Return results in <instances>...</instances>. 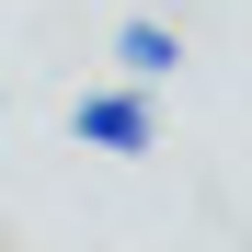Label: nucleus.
Wrapping results in <instances>:
<instances>
[{
	"label": "nucleus",
	"mask_w": 252,
	"mask_h": 252,
	"mask_svg": "<svg viewBox=\"0 0 252 252\" xmlns=\"http://www.w3.org/2000/svg\"><path fill=\"white\" fill-rule=\"evenodd\" d=\"M80 149H115V160H138L160 149V103H149V80H115V92H80Z\"/></svg>",
	"instance_id": "f257e3e1"
},
{
	"label": "nucleus",
	"mask_w": 252,
	"mask_h": 252,
	"mask_svg": "<svg viewBox=\"0 0 252 252\" xmlns=\"http://www.w3.org/2000/svg\"><path fill=\"white\" fill-rule=\"evenodd\" d=\"M115 69H126V80H172V69H184V34H172V23H115Z\"/></svg>",
	"instance_id": "f03ea898"
}]
</instances>
